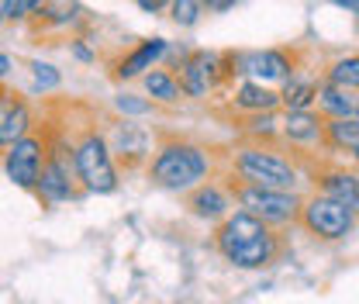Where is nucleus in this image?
<instances>
[{
  "label": "nucleus",
  "mask_w": 359,
  "mask_h": 304,
  "mask_svg": "<svg viewBox=\"0 0 359 304\" xmlns=\"http://www.w3.org/2000/svg\"><path fill=\"white\" fill-rule=\"evenodd\" d=\"M353 159H356V163H359V145H356V149H353Z\"/></svg>",
  "instance_id": "obj_34"
},
{
  "label": "nucleus",
  "mask_w": 359,
  "mask_h": 304,
  "mask_svg": "<svg viewBox=\"0 0 359 304\" xmlns=\"http://www.w3.org/2000/svg\"><path fill=\"white\" fill-rule=\"evenodd\" d=\"M359 107V100L353 97V90L346 87H335V84H321L318 87V111L325 114V118H353Z\"/></svg>",
  "instance_id": "obj_17"
},
{
  "label": "nucleus",
  "mask_w": 359,
  "mask_h": 304,
  "mask_svg": "<svg viewBox=\"0 0 359 304\" xmlns=\"http://www.w3.org/2000/svg\"><path fill=\"white\" fill-rule=\"evenodd\" d=\"M332 4H339V7H346V11L359 14V0H332Z\"/></svg>",
  "instance_id": "obj_32"
},
{
  "label": "nucleus",
  "mask_w": 359,
  "mask_h": 304,
  "mask_svg": "<svg viewBox=\"0 0 359 304\" xmlns=\"http://www.w3.org/2000/svg\"><path fill=\"white\" fill-rule=\"evenodd\" d=\"M59 84H62V73L52 62H32V87H35V93H48Z\"/></svg>",
  "instance_id": "obj_24"
},
{
  "label": "nucleus",
  "mask_w": 359,
  "mask_h": 304,
  "mask_svg": "<svg viewBox=\"0 0 359 304\" xmlns=\"http://www.w3.org/2000/svg\"><path fill=\"white\" fill-rule=\"evenodd\" d=\"M325 80L335 84V87L359 90V55H342V59H335V62L325 70Z\"/></svg>",
  "instance_id": "obj_22"
},
{
  "label": "nucleus",
  "mask_w": 359,
  "mask_h": 304,
  "mask_svg": "<svg viewBox=\"0 0 359 304\" xmlns=\"http://www.w3.org/2000/svg\"><path fill=\"white\" fill-rule=\"evenodd\" d=\"M32 131V111H28V104L25 100H7L4 104V118H0V142H4V149L7 145H14L18 138H25Z\"/></svg>",
  "instance_id": "obj_19"
},
{
  "label": "nucleus",
  "mask_w": 359,
  "mask_h": 304,
  "mask_svg": "<svg viewBox=\"0 0 359 304\" xmlns=\"http://www.w3.org/2000/svg\"><path fill=\"white\" fill-rule=\"evenodd\" d=\"M224 55H215V52H194L180 62V84L187 90V97H204L208 90L215 87L218 80L228 77V70L222 66Z\"/></svg>",
  "instance_id": "obj_10"
},
{
  "label": "nucleus",
  "mask_w": 359,
  "mask_h": 304,
  "mask_svg": "<svg viewBox=\"0 0 359 304\" xmlns=\"http://www.w3.org/2000/svg\"><path fill=\"white\" fill-rule=\"evenodd\" d=\"M231 104H235L238 111L252 114V111H276L283 100H280V93H276V90L263 87V80H242V84L235 87Z\"/></svg>",
  "instance_id": "obj_16"
},
{
  "label": "nucleus",
  "mask_w": 359,
  "mask_h": 304,
  "mask_svg": "<svg viewBox=\"0 0 359 304\" xmlns=\"http://www.w3.org/2000/svg\"><path fill=\"white\" fill-rule=\"evenodd\" d=\"M242 73L256 77V80H290L294 77V59L283 48H266V52H249L238 55Z\"/></svg>",
  "instance_id": "obj_13"
},
{
  "label": "nucleus",
  "mask_w": 359,
  "mask_h": 304,
  "mask_svg": "<svg viewBox=\"0 0 359 304\" xmlns=\"http://www.w3.org/2000/svg\"><path fill=\"white\" fill-rule=\"evenodd\" d=\"M238 0H204V7L208 11H215V14H222V11H231Z\"/></svg>",
  "instance_id": "obj_29"
},
{
  "label": "nucleus",
  "mask_w": 359,
  "mask_h": 304,
  "mask_svg": "<svg viewBox=\"0 0 359 304\" xmlns=\"http://www.w3.org/2000/svg\"><path fill=\"white\" fill-rule=\"evenodd\" d=\"M83 190V180L76 170V152H73V142L59 138L48 145V159H45V170L39 176V197L55 204V201H76Z\"/></svg>",
  "instance_id": "obj_6"
},
{
  "label": "nucleus",
  "mask_w": 359,
  "mask_h": 304,
  "mask_svg": "<svg viewBox=\"0 0 359 304\" xmlns=\"http://www.w3.org/2000/svg\"><path fill=\"white\" fill-rule=\"evenodd\" d=\"M328 145L353 152L359 145V118H328Z\"/></svg>",
  "instance_id": "obj_21"
},
{
  "label": "nucleus",
  "mask_w": 359,
  "mask_h": 304,
  "mask_svg": "<svg viewBox=\"0 0 359 304\" xmlns=\"http://www.w3.org/2000/svg\"><path fill=\"white\" fill-rule=\"evenodd\" d=\"M39 14H42V25H69L76 18V0H45Z\"/></svg>",
  "instance_id": "obj_23"
},
{
  "label": "nucleus",
  "mask_w": 359,
  "mask_h": 304,
  "mask_svg": "<svg viewBox=\"0 0 359 304\" xmlns=\"http://www.w3.org/2000/svg\"><path fill=\"white\" fill-rule=\"evenodd\" d=\"M114 107H118V114H125V118H145V114H152V100H145V97H138V93H118V97H114Z\"/></svg>",
  "instance_id": "obj_27"
},
{
  "label": "nucleus",
  "mask_w": 359,
  "mask_h": 304,
  "mask_svg": "<svg viewBox=\"0 0 359 304\" xmlns=\"http://www.w3.org/2000/svg\"><path fill=\"white\" fill-rule=\"evenodd\" d=\"M356 215H359L356 208H349V204H342V201H335V197L318 190L301 208V225L318 239L335 242V239H346L356 228Z\"/></svg>",
  "instance_id": "obj_7"
},
{
  "label": "nucleus",
  "mask_w": 359,
  "mask_h": 304,
  "mask_svg": "<svg viewBox=\"0 0 359 304\" xmlns=\"http://www.w3.org/2000/svg\"><path fill=\"white\" fill-rule=\"evenodd\" d=\"M45 7V0H0V14L4 21H21V18H32Z\"/></svg>",
  "instance_id": "obj_28"
},
{
  "label": "nucleus",
  "mask_w": 359,
  "mask_h": 304,
  "mask_svg": "<svg viewBox=\"0 0 359 304\" xmlns=\"http://www.w3.org/2000/svg\"><path fill=\"white\" fill-rule=\"evenodd\" d=\"M228 173L269 190H297L301 183V170L269 145H235L228 152Z\"/></svg>",
  "instance_id": "obj_3"
},
{
  "label": "nucleus",
  "mask_w": 359,
  "mask_h": 304,
  "mask_svg": "<svg viewBox=\"0 0 359 304\" xmlns=\"http://www.w3.org/2000/svg\"><path fill=\"white\" fill-rule=\"evenodd\" d=\"M224 187H228L231 201H235L242 211L263 218V221L273 225V228H283V225L301 221L304 201H301L297 190H269V187L245 183V180H238V176H231V173H224Z\"/></svg>",
  "instance_id": "obj_4"
},
{
  "label": "nucleus",
  "mask_w": 359,
  "mask_h": 304,
  "mask_svg": "<svg viewBox=\"0 0 359 304\" xmlns=\"http://www.w3.org/2000/svg\"><path fill=\"white\" fill-rule=\"evenodd\" d=\"M215 246L224 260L238 270L273 266L283 253V242L273 232V225H266L263 218L249 215V211H235V215L224 218L215 232Z\"/></svg>",
  "instance_id": "obj_1"
},
{
  "label": "nucleus",
  "mask_w": 359,
  "mask_h": 304,
  "mask_svg": "<svg viewBox=\"0 0 359 304\" xmlns=\"http://www.w3.org/2000/svg\"><path fill=\"white\" fill-rule=\"evenodd\" d=\"M142 87H145V93H149L152 100H159V104H180V97L187 93L183 84H180V77L170 73V70H149V73L142 77Z\"/></svg>",
  "instance_id": "obj_18"
},
{
  "label": "nucleus",
  "mask_w": 359,
  "mask_h": 304,
  "mask_svg": "<svg viewBox=\"0 0 359 304\" xmlns=\"http://www.w3.org/2000/svg\"><path fill=\"white\" fill-rule=\"evenodd\" d=\"M280 135L290 142V145H328V118L311 107L308 111H287Z\"/></svg>",
  "instance_id": "obj_12"
},
{
  "label": "nucleus",
  "mask_w": 359,
  "mask_h": 304,
  "mask_svg": "<svg viewBox=\"0 0 359 304\" xmlns=\"http://www.w3.org/2000/svg\"><path fill=\"white\" fill-rule=\"evenodd\" d=\"M356 118H359V107H356Z\"/></svg>",
  "instance_id": "obj_35"
},
{
  "label": "nucleus",
  "mask_w": 359,
  "mask_h": 304,
  "mask_svg": "<svg viewBox=\"0 0 359 304\" xmlns=\"http://www.w3.org/2000/svg\"><path fill=\"white\" fill-rule=\"evenodd\" d=\"M166 4H170V0H138V7H142V11H149V14H156V11H163Z\"/></svg>",
  "instance_id": "obj_30"
},
{
  "label": "nucleus",
  "mask_w": 359,
  "mask_h": 304,
  "mask_svg": "<svg viewBox=\"0 0 359 304\" xmlns=\"http://www.w3.org/2000/svg\"><path fill=\"white\" fill-rule=\"evenodd\" d=\"M183 208L194 218H204V221H224L231 215V194H228L224 183H201V187L187 190Z\"/></svg>",
  "instance_id": "obj_11"
},
{
  "label": "nucleus",
  "mask_w": 359,
  "mask_h": 304,
  "mask_svg": "<svg viewBox=\"0 0 359 304\" xmlns=\"http://www.w3.org/2000/svg\"><path fill=\"white\" fill-rule=\"evenodd\" d=\"M149 180L159 187V190H170V194H187L194 187H201L211 170H215V159L208 156L204 145L197 142H187V138H163L159 149L152 152L149 159Z\"/></svg>",
  "instance_id": "obj_2"
},
{
  "label": "nucleus",
  "mask_w": 359,
  "mask_h": 304,
  "mask_svg": "<svg viewBox=\"0 0 359 304\" xmlns=\"http://www.w3.org/2000/svg\"><path fill=\"white\" fill-rule=\"evenodd\" d=\"M318 87L321 84H314V80H304V77H290V80H283V90H280V100H283V107L287 111H308L311 104H318Z\"/></svg>",
  "instance_id": "obj_20"
},
{
  "label": "nucleus",
  "mask_w": 359,
  "mask_h": 304,
  "mask_svg": "<svg viewBox=\"0 0 359 304\" xmlns=\"http://www.w3.org/2000/svg\"><path fill=\"white\" fill-rule=\"evenodd\" d=\"M276 111H252L249 118H245V131L252 135V138H273L276 135Z\"/></svg>",
  "instance_id": "obj_25"
},
{
  "label": "nucleus",
  "mask_w": 359,
  "mask_h": 304,
  "mask_svg": "<svg viewBox=\"0 0 359 304\" xmlns=\"http://www.w3.org/2000/svg\"><path fill=\"white\" fill-rule=\"evenodd\" d=\"M73 152H76V170H80L87 194H114L118 190V170H114L107 135H100L97 128H83V135L73 142Z\"/></svg>",
  "instance_id": "obj_5"
},
{
  "label": "nucleus",
  "mask_w": 359,
  "mask_h": 304,
  "mask_svg": "<svg viewBox=\"0 0 359 304\" xmlns=\"http://www.w3.org/2000/svg\"><path fill=\"white\" fill-rule=\"evenodd\" d=\"M107 145H111V156H114V163L125 170V173H135V170H142V166H149V159H152V135L145 125H135L132 118H118V121H111L107 125Z\"/></svg>",
  "instance_id": "obj_9"
},
{
  "label": "nucleus",
  "mask_w": 359,
  "mask_h": 304,
  "mask_svg": "<svg viewBox=\"0 0 359 304\" xmlns=\"http://www.w3.org/2000/svg\"><path fill=\"white\" fill-rule=\"evenodd\" d=\"M170 11H173V21L180 28H194L201 21L204 0H170Z\"/></svg>",
  "instance_id": "obj_26"
},
{
  "label": "nucleus",
  "mask_w": 359,
  "mask_h": 304,
  "mask_svg": "<svg viewBox=\"0 0 359 304\" xmlns=\"http://www.w3.org/2000/svg\"><path fill=\"white\" fill-rule=\"evenodd\" d=\"M73 52H76V59H83V62H90V59H93V55H90V52H87V48H83L80 42L73 45Z\"/></svg>",
  "instance_id": "obj_33"
},
{
  "label": "nucleus",
  "mask_w": 359,
  "mask_h": 304,
  "mask_svg": "<svg viewBox=\"0 0 359 304\" xmlns=\"http://www.w3.org/2000/svg\"><path fill=\"white\" fill-rule=\"evenodd\" d=\"M314 183H318L321 194H328V197H335V201H342V204H349V208L359 211V176L356 173H349V170H321V173H314Z\"/></svg>",
  "instance_id": "obj_15"
},
{
  "label": "nucleus",
  "mask_w": 359,
  "mask_h": 304,
  "mask_svg": "<svg viewBox=\"0 0 359 304\" xmlns=\"http://www.w3.org/2000/svg\"><path fill=\"white\" fill-rule=\"evenodd\" d=\"M166 55V39H149L142 42L135 52H128L118 70H114V80H132V77H145V70H152L159 59Z\"/></svg>",
  "instance_id": "obj_14"
},
{
  "label": "nucleus",
  "mask_w": 359,
  "mask_h": 304,
  "mask_svg": "<svg viewBox=\"0 0 359 304\" xmlns=\"http://www.w3.org/2000/svg\"><path fill=\"white\" fill-rule=\"evenodd\" d=\"M0 77H4V80L11 77V55H7V52L0 55Z\"/></svg>",
  "instance_id": "obj_31"
},
{
  "label": "nucleus",
  "mask_w": 359,
  "mask_h": 304,
  "mask_svg": "<svg viewBox=\"0 0 359 304\" xmlns=\"http://www.w3.org/2000/svg\"><path fill=\"white\" fill-rule=\"evenodd\" d=\"M48 138L28 131L25 138H18L14 145L4 149V173L14 187L21 190H39V176L45 170V159H48Z\"/></svg>",
  "instance_id": "obj_8"
}]
</instances>
